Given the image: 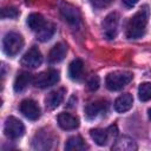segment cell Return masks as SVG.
Instances as JSON below:
<instances>
[{
  "label": "cell",
  "instance_id": "1",
  "mask_svg": "<svg viewBox=\"0 0 151 151\" xmlns=\"http://www.w3.org/2000/svg\"><path fill=\"white\" fill-rule=\"evenodd\" d=\"M150 11L147 6H143L127 22L126 25V37L129 39H138L140 38L146 29V25L149 21Z\"/></svg>",
  "mask_w": 151,
  "mask_h": 151
},
{
  "label": "cell",
  "instance_id": "2",
  "mask_svg": "<svg viewBox=\"0 0 151 151\" xmlns=\"http://www.w3.org/2000/svg\"><path fill=\"white\" fill-rule=\"evenodd\" d=\"M133 78V74L127 71H117L107 74L105 79L106 87L111 91H118L126 86Z\"/></svg>",
  "mask_w": 151,
  "mask_h": 151
},
{
  "label": "cell",
  "instance_id": "3",
  "mask_svg": "<svg viewBox=\"0 0 151 151\" xmlns=\"http://www.w3.org/2000/svg\"><path fill=\"white\" fill-rule=\"evenodd\" d=\"M22 46H24V39L19 33L8 32L4 37L2 47H4V52L7 55H9V57L17 55L20 52V50L22 48Z\"/></svg>",
  "mask_w": 151,
  "mask_h": 151
},
{
  "label": "cell",
  "instance_id": "4",
  "mask_svg": "<svg viewBox=\"0 0 151 151\" xmlns=\"http://www.w3.org/2000/svg\"><path fill=\"white\" fill-rule=\"evenodd\" d=\"M91 138L96 142V144L103 146L106 145L111 139H114L118 134V129L116 125H111L107 129H92L90 131Z\"/></svg>",
  "mask_w": 151,
  "mask_h": 151
},
{
  "label": "cell",
  "instance_id": "5",
  "mask_svg": "<svg viewBox=\"0 0 151 151\" xmlns=\"http://www.w3.org/2000/svg\"><path fill=\"white\" fill-rule=\"evenodd\" d=\"M118 26H119V15L116 12H112L106 15L101 24L103 33L106 39H113L116 38L118 33Z\"/></svg>",
  "mask_w": 151,
  "mask_h": 151
},
{
  "label": "cell",
  "instance_id": "6",
  "mask_svg": "<svg viewBox=\"0 0 151 151\" xmlns=\"http://www.w3.org/2000/svg\"><path fill=\"white\" fill-rule=\"evenodd\" d=\"M4 132L5 134L11 138V139H18L20 138L24 132H25V126L21 123V120H19L15 117H8L5 122V126H4Z\"/></svg>",
  "mask_w": 151,
  "mask_h": 151
},
{
  "label": "cell",
  "instance_id": "7",
  "mask_svg": "<svg viewBox=\"0 0 151 151\" xmlns=\"http://www.w3.org/2000/svg\"><path fill=\"white\" fill-rule=\"evenodd\" d=\"M58 81H59V72L57 70H48V71L41 72L33 79L34 86H37L39 88L50 87V86L57 84Z\"/></svg>",
  "mask_w": 151,
  "mask_h": 151
},
{
  "label": "cell",
  "instance_id": "8",
  "mask_svg": "<svg viewBox=\"0 0 151 151\" xmlns=\"http://www.w3.org/2000/svg\"><path fill=\"white\" fill-rule=\"evenodd\" d=\"M60 14L64 20L72 26H78L80 22V12L70 4H63L60 6Z\"/></svg>",
  "mask_w": 151,
  "mask_h": 151
},
{
  "label": "cell",
  "instance_id": "9",
  "mask_svg": "<svg viewBox=\"0 0 151 151\" xmlns=\"http://www.w3.org/2000/svg\"><path fill=\"white\" fill-rule=\"evenodd\" d=\"M42 63V55L37 47H31L21 59V64L29 68H35Z\"/></svg>",
  "mask_w": 151,
  "mask_h": 151
},
{
  "label": "cell",
  "instance_id": "10",
  "mask_svg": "<svg viewBox=\"0 0 151 151\" xmlns=\"http://www.w3.org/2000/svg\"><path fill=\"white\" fill-rule=\"evenodd\" d=\"M19 110L26 118H28L31 120H37L40 117V109H39L38 104L31 99L22 100L19 106Z\"/></svg>",
  "mask_w": 151,
  "mask_h": 151
},
{
  "label": "cell",
  "instance_id": "11",
  "mask_svg": "<svg viewBox=\"0 0 151 151\" xmlns=\"http://www.w3.org/2000/svg\"><path fill=\"white\" fill-rule=\"evenodd\" d=\"M107 107L106 101L104 100H94L86 105L85 107V114L88 119H94L99 114H101Z\"/></svg>",
  "mask_w": 151,
  "mask_h": 151
},
{
  "label": "cell",
  "instance_id": "12",
  "mask_svg": "<svg viewBox=\"0 0 151 151\" xmlns=\"http://www.w3.org/2000/svg\"><path fill=\"white\" fill-rule=\"evenodd\" d=\"M64 97H65V88H58V90L50 92L45 99L46 107L48 110L57 109L61 104V101L64 100Z\"/></svg>",
  "mask_w": 151,
  "mask_h": 151
},
{
  "label": "cell",
  "instance_id": "13",
  "mask_svg": "<svg viewBox=\"0 0 151 151\" xmlns=\"http://www.w3.org/2000/svg\"><path fill=\"white\" fill-rule=\"evenodd\" d=\"M57 119H58L59 126L64 130H74L79 126V119L71 113L61 112V113H59Z\"/></svg>",
  "mask_w": 151,
  "mask_h": 151
},
{
  "label": "cell",
  "instance_id": "14",
  "mask_svg": "<svg viewBox=\"0 0 151 151\" xmlns=\"http://www.w3.org/2000/svg\"><path fill=\"white\" fill-rule=\"evenodd\" d=\"M112 150H114V151H134V150H137V144L132 138L124 136L116 140V143L112 145Z\"/></svg>",
  "mask_w": 151,
  "mask_h": 151
},
{
  "label": "cell",
  "instance_id": "15",
  "mask_svg": "<svg viewBox=\"0 0 151 151\" xmlns=\"http://www.w3.org/2000/svg\"><path fill=\"white\" fill-rule=\"evenodd\" d=\"M133 104V98L130 93H124L122 96H119L116 101H114V110L119 113L126 112L132 107Z\"/></svg>",
  "mask_w": 151,
  "mask_h": 151
},
{
  "label": "cell",
  "instance_id": "16",
  "mask_svg": "<svg viewBox=\"0 0 151 151\" xmlns=\"http://www.w3.org/2000/svg\"><path fill=\"white\" fill-rule=\"evenodd\" d=\"M31 81H32V74L31 73H28V72H21V73H19L17 76L15 80H14V85H13L14 91L17 93H20V92L25 91L28 87V85H29Z\"/></svg>",
  "mask_w": 151,
  "mask_h": 151
},
{
  "label": "cell",
  "instance_id": "17",
  "mask_svg": "<svg viewBox=\"0 0 151 151\" xmlns=\"http://www.w3.org/2000/svg\"><path fill=\"white\" fill-rule=\"evenodd\" d=\"M66 52H67V47L65 44L63 42L55 44L48 53V60L51 63H59L65 58Z\"/></svg>",
  "mask_w": 151,
  "mask_h": 151
},
{
  "label": "cell",
  "instance_id": "18",
  "mask_svg": "<svg viewBox=\"0 0 151 151\" xmlns=\"http://www.w3.org/2000/svg\"><path fill=\"white\" fill-rule=\"evenodd\" d=\"M46 22L47 21L45 20V18L41 14H39V13H32L27 18V25H28V27L33 32H35V33L39 32L46 25Z\"/></svg>",
  "mask_w": 151,
  "mask_h": 151
},
{
  "label": "cell",
  "instance_id": "19",
  "mask_svg": "<svg viewBox=\"0 0 151 151\" xmlns=\"http://www.w3.org/2000/svg\"><path fill=\"white\" fill-rule=\"evenodd\" d=\"M86 147L87 146L80 136H73V137L68 138L65 144V150H67V151H83Z\"/></svg>",
  "mask_w": 151,
  "mask_h": 151
},
{
  "label": "cell",
  "instance_id": "20",
  "mask_svg": "<svg viewBox=\"0 0 151 151\" xmlns=\"http://www.w3.org/2000/svg\"><path fill=\"white\" fill-rule=\"evenodd\" d=\"M84 71V64L80 59H74L68 66V76L73 80H79Z\"/></svg>",
  "mask_w": 151,
  "mask_h": 151
},
{
  "label": "cell",
  "instance_id": "21",
  "mask_svg": "<svg viewBox=\"0 0 151 151\" xmlns=\"http://www.w3.org/2000/svg\"><path fill=\"white\" fill-rule=\"evenodd\" d=\"M54 32H55V26H54V24L47 21L46 25H45L39 32H37V38H38L40 41H47V40H50V39L53 37Z\"/></svg>",
  "mask_w": 151,
  "mask_h": 151
},
{
  "label": "cell",
  "instance_id": "22",
  "mask_svg": "<svg viewBox=\"0 0 151 151\" xmlns=\"http://www.w3.org/2000/svg\"><path fill=\"white\" fill-rule=\"evenodd\" d=\"M51 144H52V140H50L47 134L37 133L34 139H33V147L34 149L47 150V149H51Z\"/></svg>",
  "mask_w": 151,
  "mask_h": 151
},
{
  "label": "cell",
  "instance_id": "23",
  "mask_svg": "<svg viewBox=\"0 0 151 151\" xmlns=\"http://www.w3.org/2000/svg\"><path fill=\"white\" fill-rule=\"evenodd\" d=\"M138 96L142 101L151 100V83H142L138 88Z\"/></svg>",
  "mask_w": 151,
  "mask_h": 151
},
{
  "label": "cell",
  "instance_id": "24",
  "mask_svg": "<svg viewBox=\"0 0 151 151\" xmlns=\"http://www.w3.org/2000/svg\"><path fill=\"white\" fill-rule=\"evenodd\" d=\"M19 15V12L14 7H5L1 11V18L2 19H14Z\"/></svg>",
  "mask_w": 151,
  "mask_h": 151
},
{
  "label": "cell",
  "instance_id": "25",
  "mask_svg": "<svg viewBox=\"0 0 151 151\" xmlns=\"http://www.w3.org/2000/svg\"><path fill=\"white\" fill-rule=\"evenodd\" d=\"M87 87L90 91H96L99 87V78L97 76H93L88 81H87Z\"/></svg>",
  "mask_w": 151,
  "mask_h": 151
},
{
  "label": "cell",
  "instance_id": "26",
  "mask_svg": "<svg viewBox=\"0 0 151 151\" xmlns=\"http://www.w3.org/2000/svg\"><path fill=\"white\" fill-rule=\"evenodd\" d=\"M91 2L97 8H104V7H107L112 2V0H91Z\"/></svg>",
  "mask_w": 151,
  "mask_h": 151
},
{
  "label": "cell",
  "instance_id": "27",
  "mask_svg": "<svg viewBox=\"0 0 151 151\" xmlns=\"http://www.w3.org/2000/svg\"><path fill=\"white\" fill-rule=\"evenodd\" d=\"M123 1H124V4H125L126 6H129V7L134 6V5L138 2V0H123Z\"/></svg>",
  "mask_w": 151,
  "mask_h": 151
},
{
  "label": "cell",
  "instance_id": "28",
  "mask_svg": "<svg viewBox=\"0 0 151 151\" xmlns=\"http://www.w3.org/2000/svg\"><path fill=\"white\" fill-rule=\"evenodd\" d=\"M149 118H150V119H151V109H150V110H149Z\"/></svg>",
  "mask_w": 151,
  "mask_h": 151
}]
</instances>
